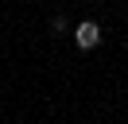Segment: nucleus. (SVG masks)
Wrapping results in <instances>:
<instances>
[{"mask_svg":"<svg viewBox=\"0 0 128 124\" xmlns=\"http://www.w3.org/2000/svg\"><path fill=\"white\" fill-rule=\"evenodd\" d=\"M74 43H78L82 50H93V46L101 43V27H97L93 20H82L78 27H74Z\"/></svg>","mask_w":128,"mask_h":124,"instance_id":"obj_1","label":"nucleus"}]
</instances>
